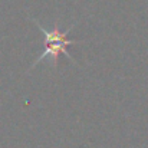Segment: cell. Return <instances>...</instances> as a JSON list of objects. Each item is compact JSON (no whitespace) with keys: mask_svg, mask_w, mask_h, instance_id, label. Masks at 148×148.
<instances>
[{"mask_svg":"<svg viewBox=\"0 0 148 148\" xmlns=\"http://www.w3.org/2000/svg\"><path fill=\"white\" fill-rule=\"evenodd\" d=\"M33 22H35V25L38 26V29L40 30V33L45 36V43H46V48L45 50L36 58V60L32 63V66L29 68V71L30 69H33L39 62H42L43 59H46V58H49L50 59V66L53 68V69H56L58 68V63H59V55L60 53H63L71 62H73L75 63V60H73V58L68 53V50L66 48L69 46V45H73V43H82L81 40H75V39H68V35H69V32L75 27V25H71L68 29H65V30H60L59 29V25L56 23L52 29H46L45 26H42L36 19H32Z\"/></svg>","mask_w":148,"mask_h":148,"instance_id":"cell-1","label":"cell"}]
</instances>
